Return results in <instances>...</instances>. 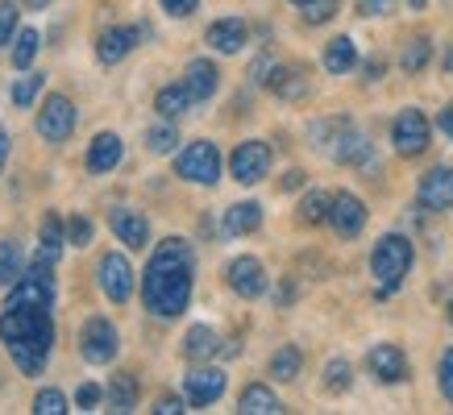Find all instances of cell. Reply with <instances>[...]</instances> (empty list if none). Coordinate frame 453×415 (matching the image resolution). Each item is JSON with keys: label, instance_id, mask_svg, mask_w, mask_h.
Masks as SVG:
<instances>
[{"label": "cell", "instance_id": "d6986e66", "mask_svg": "<svg viewBox=\"0 0 453 415\" xmlns=\"http://www.w3.org/2000/svg\"><path fill=\"white\" fill-rule=\"evenodd\" d=\"M183 83H188V92H192L196 104H200V100H208L220 87L217 63H212V58H192V63H188V71H183Z\"/></svg>", "mask_w": 453, "mask_h": 415}, {"label": "cell", "instance_id": "816d5d0a", "mask_svg": "<svg viewBox=\"0 0 453 415\" xmlns=\"http://www.w3.org/2000/svg\"><path fill=\"white\" fill-rule=\"evenodd\" d=\"M408 4H412V9H425V0H408Z\"/></svg>", "mask_w": 453, "mask_h": 415}, {"label": "cell", "instance_id": "9c48e42d", "mask_svg": "<svg viewBox=\"0 0 453 415\" xmlns=\"http://www.w3.org/2000/svg\"><path fill=\"white\" fill-rule=\"evenodd\" d=\"M75 129V104L67 96H46V104L38 109V133L46 141H67Z\"/></svg>", "mask_w": 453, "mask_h": 415}, {"label": "cell", "instance_id": "1f68e13d", "mask_svg": "<svg viewBox=\"0 0 453 415\" xmlns=\"http://www.w3.org/2000/svg\"><path fill=\"white\" fill-rule=\"evenodd\" d=\"M300 366H303V358H300V349L296 345H283L275 358H271V374H275L279 382H291V378L300 374Z\"/></svg>", "mask_w": 453, "mask_h": 415}, {"label": "cell", "instance_id": "d6a6232c", "mask_svg": "<svg viewBox=\"0 0 453 415\" xmlns=\"http://www.w3.org/2000/svg\"><path fill=\"white\" fill-rule=\"evenodd\" d=\"M42 83H46V75H38V71H26V75H17V83H13V104H17V109H29V104L38 100Z\"/></svg>", "mask_w": 453, "mask_h": 415}, {"label": "cell", "instance_id": "7402d4cb", "mask_svg": "<svg viewBox=\"0 0 453 415\" xmlns=\"http://www.w3.org/2000/svg\"><path fill=\"white\" fill-rule=\"evenodd\" d=\"M333 158H337V162H349V166L371 162V141L362 138V133H354V129L345 124L342 133H337V146H333Z\"/></svg>", "mask_w": 453, "mask_h": 415}, {"label": "cell", "instance_id": "30bf717a", "mask_svg": "<svg viewBox=\"0 0 453 415\" xmlns=\"http://www.w3.org/2000/svg\"><path fill=\"white\" fill-rule=\"evenodd\" d=\"M329 224H333V233L349 241V237H357L366 229V204L354 192H337L329 204Z\"/></svg>", "mask_w": 453, "mask_h": 415}, {"label": "cell", "instance_id": "681fc988", "mask_svg": "<svg viewBox=\"0 0 453 415\" xmlns=\"http://www.w3.org/2000/svg\"><path fill=\"white\" fill-rule=\"evenodd\" d=\"M300 183H303V175H300V170H291L288 179H283V187H288V192H296V187H300Z\"/></svg>", "mask_w": 453, "mask_h": 415}, {"label": "cell", "instance_id": "603a6c76", "mask_svg": "<svg viewBox=\"0 0 453 415\" xmlns=\"http://www.w3.org/2000/svg\"><path fill=\"white\" fill-rule=\"evenodd\" d=\"M258 224H262V204H254V200H242V204H234L225 212V233L229 237H246Z\"/></svg>", "mask_w": 453, "mask_h": 415}, {"label": "cell", "instance_id": "ac0fdd59", "mask_svg": "<svg viewBox=\"0 0 453 415\" xmlns=\"http://www.w3.org/2000/svg\"><path fill=\"white\" fill-rule=\"evenodd\" d=\"M266 87H271L279 100H303L308 96V87H312V79H308V71L303 67H271Z\"/></svg>", "mask_w": 453, "mask_h": 415}, {"label": "cell", "instance_id": "cb8c5ba5", "mask_svg": "<svg viewBox=\"0 0 453 415\" xmlns=\"http://www.w3.org/2000/svg\"><path fill=\"white\" fill-rule=\"evenodd\" d=\"M237 411H242V415H275V411H283V403L275 399V390H271V387L254 382V387L242 390V399H237Z\"/></svg>", "mask_w": 453, "mask_h": 415}, {"label": "cell", "instance_id": "e0dca14e", "mask_svg": "<svg viewBox=\"0 0 453 415\" xmlns=\"http://www.w3.org/2000/svg\"><path fill=\"white\" fill-rule=\"evenodd\" d=\"M138 38H142L138 26H112V29H104V34L96 38V58H100V63H121V58L138 46Z\"/></svg>", "mask_w": 453, "mask_h": 415}, {"label": "cell", "instance_id": "60d3db41", "mask_svg": "<svg viewBox=\"0 0 453 415\" xmlns=\"http://www.w3.org/2000/svg\"><path fill=\"white\" fill-rule=\"evenodd\" d=\"M395 9V0H357V13L362 17H383Z\"/></svg>", "mask_w": 453, "mask_h": 415}, {"label": "cell", "instance_id": "3957f363", "mask_svg": "<svg viewBox=\"0 0 453 415\" xmlns=\"http://www.w3.org/2000/svg\"><path fill=\"white\" fill-rule=\"evenodd\" d=\"M371 270L379 278V295H391L403 283V275L412 270V241L399 233H387L371 253Z\"/></svg>", "mask_w": 453, "mask_h": 415}, {"label": "cell", "instance_id": "5b68a950", "mask_svg": "<svg viewBox=\"0 0 453 415\" xmlns=\"http://www.w3.org/2000/svg\"><path fill=\"white\" fill-rule=\"evenodd\" d=\"M391 141H395V154L403 158H420L428 150V141H433V124L420 109H403L391 124Z\"/></svg>", "mask_w": 453, "mask_h": 415}, {"label": "cell", "instance_id": "8fae6325", "mask_svg": "<svg viewBox=\"0 0 453 415\" xmlns=\"http://www.w3.org/2000/svg\"><path fill=\"white\" fill-rule=\"evenodd\" d=\"M416 204L425 212H445L453 208V166H433L425 179H420V192H416Z\"/></svg>", "mask_w": 453, "mask_h": 415}, {"label": "cell", "instance_id": "4316f807", "mask_svg": "<svg viewBox=\"0 0 453 415\" xmlns=\"http://www.w3.org/2000/svg\"><path fill=\"white\" fill-rule=\"evenodd\" d=\"M354 63H357V46H354V38H333L329 46H325V71L329 75H345V71H354Z\"/></svg>", "mask_w": 453, "mask_h": 415}, {"label": "cell", "instance_id": "e575fe53", "mask_svg": "<svg viewBox=\"0 0 453 415\" xmlns=\"http://www.w3.org/2000/svg\"><path fill=\"white\" fill-rule=\"evenodd\" d=\"M17 278H21V253L13 241H4L0 245V287H13Z\"/></svg>", "mask_w": 453, "mask_h": 415}, {"label": "cell", "instance_id": "7dc6e473", "mask_svg": "<svg viewBox=\"0 0 453 415\" xmlns=\"http://www.w3.org/2000/svg\"><path fill=\"white\" fill-rule=\"evenodd\" d=\"M437 124H441V133H449V138H453V109H445V112H441V117H437Z\"/></svg>", "mask_w": 453, "mask_h": 415}, {"label": "cell", "instance_id": "4dcf8cb0", "mask_svg": "<svg viewBox=\"0 0 453 415\" xmlns=\"http://www.w3.org/2000/svg\"><path fill=\"white\" fill-rule=\"evenodd\" d=\"M38 46H42L38 29H21V34L13 38V67H17V71H29V67H34V58H38Z\"/></svg>", "mask_w": 453, "mask_h": 415}, {"label": "cell", "instance_id": "ab89813d", "mask_svg": "<svg viewBox=\"0 0 453 415\" xmlns=\"http://www.w3.org/2000/svg\"><path fill=\"white\" fill-rule=\"evenodd\" d=\"M67 241L71 245H92V221H88V216H71L67 221Z\"/></svg>", "mask_w": 453, "mask_h": 415}, {"label": "cell", "instance_id": "ee69618b", "mask_svg": "<svg viewBox=\"0 0 453 415\" xmlns=\"http://www.w3.org/2000/svg\"><path fill=\"white\" fill-rule=\"evenodd\" d=\"M100 399H104V390H100L96 382H83L80 395H75V403H80V407H96Z\"/></svg>", "mask_w": 453, "mask_h": 415}, {"label": "cell", "instance_id": "11a10c76", "mask_svg": "<svg viewBox=\"0 0 453 415\" xmlns=\"http://www.w3.org/2000/svg\"><path fill=\"white\" fill-rule=\"evenodd\" d=\"M449 324H453V304H449Z\"/></svg>", "mask_w": 453, "mask_h": 415}, {"label": "cell", "instance_id": "7a4b0ae2", "mask_svg": "<svg viewBox=\"0 0 453 415\" xmlns=\"http://www.w3.org/2000/svg\"><path fill=\"white\" fill-rule=\"evenodd\" d=\"M192 249L179 237H166L163 245L150 253L146 278H142V299L158 320H175L192 304Z\"/></svg>", "mask_w": 453, "mask_h": 415}, {"label": "cell", "instance_id": "7bdbcfd3", "mask_svg": "<svg viewBox=\"0 0 453 415\" xmlns=\"http://www.w3.org/2000/svg\"><path fill=\"white\" fill-rule=\"evenodd\" d=\"M163 9L171 17H192L196 9H200V0H163Z\"/></svg>", "mask_w": 453, "mask_h": 415}, {"label": "cell", "instance_id": "836d02e7", "mask_svg": "<svg viewBox=\"0 0 453 415\" xmlns=\"http://www.w3.org/2000/svg\"><path fill=\"white\" fill-rule=\"evenodd\" d=\"M349 382H354V370H349V361L333 358L329 366H325V390H329V395H342V390H349Z\"/></svg>", "mask_w": 453, "mask_h": 415}, {"label": "cell", "instance_id": "f5cc1de1", "mask_svg": "<svg viewBox=\"0 0 453 415\" xmlns=\"http://www.w3.org/2000/svg\"><path fill=\"white\" fill-rule=\"evenodd\" d=\"M29 4H34V9H38V4H50V0H29Z\"/></svg>", "mask_w": 453, "mask_h": 415}, {"label": "cell", "instance_id": "db71d44e", "mask_svg": "<svg viewBox=\"0 0 453 415\" xmlns=\"http://www.w3.org/2000/svg\"><path fill=\"white\" fill-rule=\"evenodd\" d=\"M291 4H300V9H303V4H308V0H291Z\"/></svg>", "mask_w": 453, "mask_h": 415}, {"label": "cell", "instance_id": "bcb514c9", "mask_svg": "<svg viewBox=\"0 0 453 415\" xmlns=\"http://www.w3.org/2000/svg\"><path fill=\"white\" fill-rule=\"evenodd\" d=\"M366 79H383V58H371V63H366Z\"/></svg>", "mask_w": 453, "mask_h": 415}, {"label": "cell", "instance_id": "f1b7e54d", "mask_svg": "<svg viewBox=\"0 0 453 415\" xmlns=\"http://www.w3.org/2000/svg\"><path fill=\"white\" fill-rule=\"evenodd\" d=\"M329 204H333V195L308 192V195L300 200V212H296V221H300V224H325V221H329Z\"/></svg>", "mask_w": 453, "mask_h": 415}, {"label": "cell", "instance_id": "b9f144b4", "mask_svg": "<svg viewBox=\"0 0 453 415\" xmlns=\"http://www.w3.org/2000/svg\"><path fill=\"white\" fill-rule=\"evenodd\" d=\"M441 390L453 403V349H445V358H441Z\"/></svg>", "mask_w": 453, "mask_h": 415}, {"label": "cell", "instance_id": "d590c367", "mask_svg": "<svg viewBox=\"0 0 453 415\" xmlns=\"http://www.w3.org/2000/svg\"><path fill=\"white\" fill-rule=\"evenodd\" d=\"M337 9H342V0H308L300 13L308 26H325V21H333L337 17Z\"/></svg>", "mask_w": 453, "mask_h": 415}, {"label": "cell", "instance_id": "8992f818", "mask_svg": "<svg viewBox=\"0 0 453 415\" xmlns=\"http://www.w3.org/2000/svg\"><path fill=\"white\" fill-rule=\"evenodd\" d=\"M117 349H121V336H117V324L104 316H92L83 324L80 332V353L83 361H92V366H109L117 358Z\"/></svg>", "mask_w": 453, "mask_h": 415}, {"label": "cell", "instance_id": "f907efd6", "mask_svg": "<svg viewBox=\"0 0 453 415\" xmlns=\"http://www.w3.org/2000/svg\"><path fill=\"white\" fill-rule=\"evenodd\" d=\"M441 63H445V71H453V46L445 50V58H441Z\"/></svg>", "mask_w": 453, "mask_h": 415}, {"label": "cell", "instance_id": "ffe728a7", "mask_svg": "<svg viewBox=\"0 0 453 415\" xmlns=\"http://www.w3.org/2000/svg\"><path fill=\"white\" fill-rule=\"evenodd\" d=\"M117 162H121V138L117 133H96L92 146H88V170L92 175H109Z\"/></svg>", "mask_w": 453, "mask_h": 415}, {"label": "cell", "instance_id": "d4e9b609", "mask_svg": "<svg viewBox=\"0 0 453 415\" xmlns=\"http://www.w3.org/2000/svg\"><path fill=\"white\" fill-rule=\"evenodd\" d=\"M192 104L196 100H192V92H188V83H171V87H163V92L154 96V109H158V117H166V121L183 117Z\"/></svg>", "mask_w": 453, "mask_h": 415}, {"label": "cell", "instance_id": "2e32d148", "mask_svg": "<svg viewBox=\"0 0 453 415\" xmlns=\"http://www.w3.org/2000/svg\"><path fill=\"white\" fill-rule=\"evenodd\" d=\"M204 38H208L212 50H220V55H237V50L246 46V38H250V26L242 21V17H220V21L208 26Z\"/></svg>", "mask_w": 453, "mask_h": 415}, {"label": "cell", "instance_id": "277c9868", "mask_svg": "<svg viewBox=\"0 0 453 415\" xmlns=\"http://www.w3.org/2000/svg\"><path fill=\"white\" fill-rule=\"evenodd\" d=\"M179 179L188 183H200V187H212V183L220 179V150L212 146V141H192L188 150L179 154Z\"/></svg>", "mask_w": 453, "mask_h": 415}, {"label": "cell", "instance_id": "6da1fadb", "mask_svg": "<svg viewBox=\"0 0 453 415\" xmlns=\"http://www.w3.org/2000/svg\"><path fill=\"white\" fill-rule=\"evenodd\" d=\"M50 307H55V275H50V262L34 258V266L9 287V299L0 312V341L13 353L21 374L46 370V358L55 349Z\"/></svg>", "mask_w": 453, "mask_h": 415}, {"label": "cell", "instance_id": "7c38bea8", "mask_svg": "<svg viewBox=\"0 0 453 415\" xmlns=\"http://www.w3.org/2000/svg\"><path fill=\"white\" fill-rule=\"evenodd\" d=\"M225 278H229V287L242 295V299H258L262 290H266V270H262L258 258H234L229 262V270H225Z\"/></svg>", "mask_w": 453, "mask_h": 415}, {"label": "cell", "instance_id": "c3c4849f", "mask_svg": "<svg viewBox=\"0 0 453 415\" xmlns=\"http://www.w3.org/2000/svg\"><path fill=\"white\" fill-rule=\"evenodd\" d=\"M4 158H9V133L0 129V170H4Z\"/></svg>", "mask_w": 453, "mask_h": 415}, {"label": "cell", "instance_id": "83f0119b", "mask_svg": "<svg viewBox=\"0 0 453 415\" xmlns=\"http://www.w3.org/2000/svg\"><path fill=\"white\" fill-rule=\"evenodd\" d=\"M217 349H220V336H217L212 328H208V324H196V328L188 332V341H183V353H188L192 361L212 358Z\"/></svg>", "mask_w": 453, "mask_h": 415}, {"label": "cell", "instance_id": "f546056e", "mask_svg": "<svg viewBox=\"0 0 453 415\" xmlns=\"http://www.w3.org/2000/svg\"><path fill=\"white\" fill-rule=\"evenodd\" d=\"M428 58H433V42L428 38H412L403 46V55H399V67L408 71V75H420L428 67Z\"/></svg>", "mask_w": 453, "mask_h": 415}, {"label": "cell", "instance_id": "f35d334b", "mask_svg": "<svg viewBox=\"0 0 453 415\" xmlns=\"http://www.w3.org/2000/svg\"><path fill=\"white\" fill-rule=\"evenodd\" d=\"M17 17H21L17 0H0V46L17 38Z\"/></svg>", "mask_w": 453, "mask_h": 415}, {"label": "cell", "instance_id": "9a60e30c", "mask_svg": "<svg viewBox=\"0 0 453 415\" xmlns=\"http://www.w3.org/2000/svg\"><path fill=\"white\" fill-rule=\"evenodd\" d=\"M220 395H225V370L200 366V370L188 374V403H192V407H212Z\"/></svg>", "mask_w": 453, "mask_h": 415}, {"label": "cell", "instance_id": "ba28073f", "mask_svg": "<svg viewBox=\"0 0 453 415\" xmlns=\"http://www.w3.org/2000/svg\"><path fill=\"white\" fill-rule=\"evenodd\" d=\"M229 170H234L237 183H262L271 175V146L266 141H242L229 158Z\"/></svg>", "mask_w": 453, "mask_h": 415}, {"label": "cell", "instance_id": "4fadbf2b", "mask_svg": "<svg viewBox=\"0 0 453 415\" xmlns=\"http://www.w3.org/2000/svg\"><path fill=\"white\" fill-rule=\"evenodd\" d=\"M366 366H371V374L379 382H387V387H395V382L408 378V358H403L399 345H374L371 353H366Z\"/></svg>", "mask_w": 453, "mask_h": 415}, {"label": "cell", "instance_id": "44dd1931", "mask_svg": "<svg viewBox=\"0 0 453 415\" xmlns=\"http://www.w3.org/2000/svg\"><path fill=\"white\" fill-rule=\"evenodd\" d=\"M104 403H109V411H134L138 407V378L134 374H112L109 390H104Z\"/></svg>", "mask_w": 453, "mask_h": 415}, {"label": "cell", "instance_id": "8d00e7d4", "mask_svg": "<svg viewBox=\"0 0 453 415\" xmlns=\"http://www.w3.org/2000/svg\"><path fill=\"white\" fill-rule=\"evenodd\" d=\"M175 141H179L175 124H154L150 133H146V146H150L154 154H171L175 150Z\"/></svg>", "mask_w": 453, "mask_h": 415}, {"label": "cell", "instance_id": "52a82bcc", "mask_svg": "<svg viewBox=\"0 0 453 415\" xmlns=\"http://www.w3.org/2000/svg\"><path fill=\"white\" fill-rule=\"evenodd\" d=\"M96 278H100V290L109 295L112 304H125L134 295V266L125 253H104L96 266Z\"/></svg>", "mask_w": 453, "mask_h": 415}, {"label": "cell", "instance_id": "484cf974", "mask_svg": "<svg viewBox=\"0 0 453 415\" xmlns=\"http://www.w3.org/2000/svg\"><path fill=\"white\" fill-rule=\"evenodd\" d=\"M63 245H67V224L58 221V216H46L42 221V241H38V258L42 262H58V253H63Z\"/></svg>", "mask_w": 453, "mask_h": 415}, {"label": "cell", "instance_id": "f6af8a7d", "mask_svg": "<svg viewBox=\"0 0 453 415\" xmlns=\"http://www.w3.org/2000/svg\"><path fill=\"white\" fill-rule=\"evenodd\" d=\"M154 411H158V415H179V411H188V407H183V399H179V395H163V399L154 403Z\"/></svg>", "mask_w": 453, "mask_h": 415}, {"label": "cell", "instance_id": "5bb4252c", "mask_svg": "<svg viewBox=\"0 0 453 415\" xmlns=\"http://www.w3.org/2000/svg\"><path fill=\"white\" fill-rule=\"evenodd\" d=\"M112 233L117 241H125L129 249H146L150 245V221L142 216L138 208H112Z\"/></svg>", "mask_w": 453, "mask_h": 415}, {"label": "cell", "instance_id": "74e56055", "mask_svg": "<svg viewBox=\"0 0 453 415\" xmlns=\"http://www.w3.org/2000/svg\"><path fill=\"white\" fill-rule=\"evenodd\" d=\"M34 411H38V415H63V411H67V395H63V390H38Z\"/></svg>", "mask_w": 453, "mask_h": 415}]
</instances>
